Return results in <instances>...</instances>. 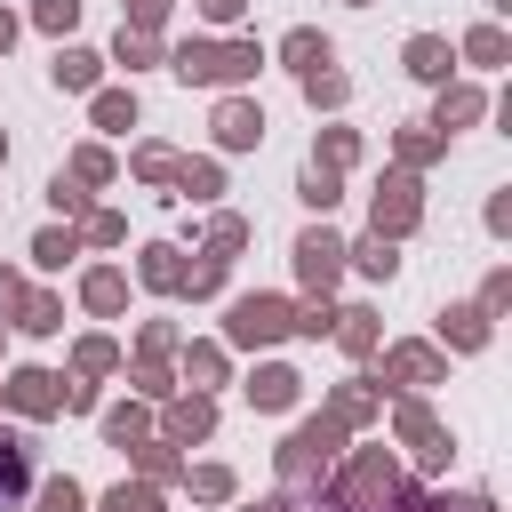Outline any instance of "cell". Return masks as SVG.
Here are the masks:
<instances>
[{"label":"cell","instance_id":"1","mask_svg":"<svg viewBox=\"0 0 512 512\" xmlns=\"http://www.w3.org/2000/svg\"><path fill=\"white\" fill-rule=\"evenodd\" d=\"M400 496V480H392V456L384 448H360L352 464H344V480H336V504L344 512H384Z\"/></svg>","mask_w":512,"mask_h":512},{"label":"cell","instance_id":"2","mask_svg":"<svg viewBox=\"0 0 512 512\" xmlns=\"http://www.w3.org/2000/svg\"><path fill=\"white\" fill-rule=\"evenodd\" d=\"M328 456H336V416H312V424L288 432V448H280V480L304 488L312 472H328Z\"/></svg>","mask_w":512,"mask_h":512},{"label":"cell","instance_id":"3","mask_svg":"<svg viewBox=\"0 0 512 512\" xmlns=\"http://www.w3.org/2000/svg\"><path fill=\"white\" fill-rule=\"evenodd\" d=\"M176 72H184V80H248V72H256V48H248V40H232V48L184 40V48H176Z\"/></svg>","mask_w":512,"mask_h":512},{"label":"cell","instance_id":"4","mask_svg":"<svg viewBox=\"0 0 512 512\" xmlns=\"http://www.w3.org/2000/svg\"><path fill=\"white\" fill-rule=\"evenodd\" d=\"M288 304L280 296H240L232 304V344H272V336H288Z\"/></svg>","mask_w":512,"mask_h":512},{"label":"cell","instance_id":"5","mask_svg":"<svg viewBox=\"0 0 512 512\" xmlns=\"http://www.w3.org/2000/svg\"><path fill=\"white\" fill-rule=\"evenodd\" d=\"M416 216H424L416 176H392V184L376 192V232H384V240H400V232H416Z\"/></svg>","mask_w":512,"mask_h":512},{"label":"cell","instance_id":"6","mask_svg":"<svg viewBox=\"0 0 512 512\" xmlns=\"http://www.w3.org/2000/svg\"><path fill=\"white\" fill-rule=\"evenodd\" d=\"M296 272H304V288H336L344 240H336V232H304V240H296Z\"/></svg>","mask_w":512,"mask_h":512},{"label":"cell","instance_id":"7","mask_svg":"<svg viewBox=\"0 0 512 512\" xmlns=\"http://www.w3.org/2000/svg\"><path fill=\"white\" fill-rule=\"evenodd\" d=\"M56 400H64V384H56L48 368H16V376H8V408H24V416H48Z\"/></svg>","mask_w":512,"mask_h":512},{"label":"cell","instance_id":"8","mask_svg":"<svg viewBox=\"0 0 512 512\" xmlns=\"http://www.w3.org/2000/svg\"><path fill=\"white\" fill-rule=\"evenodd\" d=\"M384 376H400V384H440V352H432V344H392V352H384Z\"/></svg>","mask_w":512,"mask_h":512},{"label":"cell","instance_id":"9","mask_svg":"<svg viewBox=\"0 0 512 512\" xmlns=\"http://www.w3.org/2000/svg\"><path fill=\"white\" fill-rule=\"evenodd\" d=\"M24 480H32V456H24V440H16V432H0V512L24 496Z\"/></svg>","mask_w":512,"mask_h":512},{"label":"cell","instance_id":"10","mask_svg":"<svg viewBox=\"0 0 512 512\" xmlns=\"http://www.w3.org/2000/svg\"><path fill=\"white\" fill-rule=\"evenodd\" d=\"M216 136L240 152V144H256V136H264V112H256V104H224V112H216Z\"/></svg>","mask_w":512,"mask_h":512},{"label":"cell","instance_id":"11","mask_svg":"<svg viewBox=\"0 0 512 512\" xmlns=\"http://www.w3.org/2000/svg\"><path fill=\"white\" fill-rule=\"evenodd\" d=\"M408 72H416V80H448V40L416 32V40H408Z\"/></svg>","mask_w":512,"mask_h":512},{"label":"cell","instance_id":"12","mask_svg":"<svg viewBox=\"0 0 512 512\" xmlns=\"http://www.w3.org/2000/svg\"><path fill=\"white\" fill-rule=\"evenodd\" d=\"M336 336H344V352H352V360H368V352H376V312H360V304H352V312H336Z\"/></svg>","mask_w":512,"mask_h":512},{"label":"cell","instance_id":"13","mask_svg":"<svg viewBox=\"0 0 512 512\" xmlns=\"http://www.w3.org/2000/svg\"><path fill=\"white\" fill-rule=\"evenodd\" d=\"M344 256H352V264H360V272H368V280H392V264H400V256H392V240H384V232H368V240H360V248H344Z\"/></svg>","mask_w":512,"mask_h":512},{"label":"cell","instance_id":"14","mask_svg":"<svg viewBox=\"0 0 512 512\" xmlns=\"http://www.w3.org/2000/svg\"><path fill=\"white\" fill-rule=\"evenodd\" d=\"M248 400H256V408H288V400H296V376H288V368H256Z\"/></svg>","mask_w":512,"mask_h":512},{"label":"cell","instance_id":"15","mask_svg":"<svg viewBox=\"0 0 512 512\" xmlns=\"http://www.w3.org/2000/svg\"><path fill=\"white\" fill-rule=\"evenodd\" d=\"M440 328H448V336H456L464 352H480V344H488V312H480V304H464V312H448Z\"/></svg>","mask_w":512,"mask_h":512},{"label":"cell","instance_id":"16","mask_svg":"<svg viewBox=\"0 0 512 512\" xmlns=\"http://www.w3.org/2000/svg\"><path fill=\"white\" fill-rule=\"evenodd\" d=\"M208 424H216V416H208V400H200V392H192V400H176V408H168V432H176V440H200V432H208Z\"/></svg>","mask_w":512,"mask_h":512},{"label":"cell","instance_id":"17","mask_svg":"<svg viewBox=\"0 0 512 512\" xmlns=\"http://www.w3.org/2000/svg\"><path fill=\"white\" fill-rule=\"evenodd\" d=\"M56 88H96V56L88 48H64L56 56Z\"/></svg>","mask_w":512,"mask_h":512},{"label":"cell","instance_id":"18","mask_svg":"<svg viewBox=\"0 0 512 512\" xmlns=\"http://www.w3.org/2000/svg\"><path fill=\"white\" fill-rule=\"evenodd\" d=\"M104 512H160V488H152V480H136V488L120 480V488L104 496Z\"/></svg>","mask_w":512,"mask_h":512},{"label":"cell","instance_id":"19","mask_svg":"<svg viewBox=\"0 0 512 512\" xmlns=\"http://www.w3.org/2000/svg\"><path fill=\"white\" fill-rule=\"evenodd\" d=\"M280 56H288L296 72H312V64H328V40H320V32H288V48H280Z\"/></svg>","mask_w":512,"mask_h":512},{"label":"cell","instance_id":"20","mask_svg":"<svg viewBox=\"0 0 512 512\" xmlns=\"http://www.w3.org/2000/svg\"><path fill=\"white\" fill-rule=\"evenodd\" d=\"M464 56H472V64H504V56H512V40H504L496 24H480V32L464 40Z\"/></svg>","mask_w":512,"mask_h":512},{"label":"cell","instance_id":"21","mask_svg":"<svg viewBox=\"0 0 512 512\" xmlns=\"http://www.w3.org/2000/svg\"><path fill=\"white\" fill-rule=\"evenodd\" d=\"M464 120H480V88H448L440 96V128H464Z\"/></svg>","mask_w":512,"mask_h":512},{"label":"cell","instance_id":"22","mask_svg":"<svg viewBox=\"0 0 512 512\" xmlns=\"http://www.w3.org/2000/svg\"><path fill=\"white\" fill-rule=\"evenodd\" d=\"M144 280H152V288H184V264H176V248H144Z\"/></svg>","mask_w":512,"mask_h":512},{"label":"cell","instance_id":"23","mask_svg":"<svg viewBox=\"0 0 512 512\" xmlns=\"http://www.w3.org/2000/svg\"><path fill=\"white\" fill-rule=\"evenodd\" d=\"M120 296H128L120 272H88V304H96V312H120Z\"/></svg>","mask_w":512,"mask_h":512},{"label":"cell","instance_id":"24","mask_svg":"<svg viewBox=\"0 0 512 512\" xmlns=\"http://www.w3.org/2000/svg\"><path fill=\"white\" fill-rule=\"evenodd\" d=\"M304 96H312V104H344V72H320V64H312V72H304Z\"/></svg>","mask_w":512,"mask_h":512},{"label":"cell","instance_id":"25","mask_svg":"<svg viewBox=\"0 0 512 512\" xmlns=\"http://www.w3.org/2000/svg\"><path fill=\"white\" fill-rule=\"evenodd\" d=\"M40 512H88V496H80L72 480H48V488H40Z\"/></svg>","mask_w":512,"mask_h":512},{"label":"cell","instance_id":"26","mask_svg":"<svg viewBox=\"0 0 512 512\" xmlns=\"http://www.w3.org/2000/svg\"><path fill=\"white\" fill-rule=\"evenodd\" d=\"M152 56H160V40H152V32H128V24H120V64H152Z\"/></svg>","mask_w":512,"mask_h":512},{"label":"cell","instance_id":"27","mask_svg":"<svg viewBox=\"0 0 512 512\" xmlns=\"http://www.w3.org/2000/svg\"><path fill=\"white\" fill-rule=\"evenodd\" d=\"M136 120V96H96V128H128Z\"/></svg>","mask_w":512,"mask_h":512},{"label":"cell","instance_id":"28","mask_svg":"<svg viewBox=\"0 0 512 512\" xmlns=\"http://www.w3.org/2000/svg\"><path fill=\"white\" fill-rule=\"evenodd\" d=\"M304 200L312 208H336V168H304Z\"/></svg>","mask_w":512,"mask_h":512},{"label":"cell","instance_id":"29","mask_svg":"<svg viewBox=\"0 0 512 512\" xmlns=\"http://www.w3.org/2000/svg\"><path fill=\"white\" fill-rule=\"evenodd\" d=\"M176 184H184L192 200H208V192H216V168H208V160H192V168H176Z\"/></svg>","mask_w":512,"mask_h":512},{"label":"cell","instance_id":"30","mask_svg":"<svg viewBox=\"0 0 512 512\" xmlns=\"http://www.w3.org/2000/svg\"><path fill=\"white\" fill-rule=\"evenodd\" d=\"M104 432L128 448V440H144V416H136V408H112V416H104Z\"/></svg>","mask_w":512,"mask_h":512},{"label":"cell","instance_id":"31","mask_svg":"<svg viewBox=\"0 0 512 512\" xmlns=\"http://www.w3.org/2000/svg\"><path fill=\"white\" fill-rule=\"evenodd\" d=\"M192 496H232V472H224V464H200V472H192Z\"/></svg>","mask_w":512,"mask_h":512},{"label":"cell","instance_id":"32","mask_svg":"<svg viewBox=\"0 0 512 512\" xmlns=\"http://www.w3.org/2000/svg\"><path fill=\"white\" fill-rule=\"evenodd\" d=\"M32 16H40V24H48V32H72V16H80V0H40V8H32Z\"/></svg>","mask_w":512,"mask_h":512},{"label":"cell","instance_id":"33","mask_svg":"<svg viewBox=\"0 0 512 512\" xmlns=\"http://www.w3.org/2000/svg\"><path fill=\"white\" fill-rule=\"evenodd\" d=\"M24 328H32V336H48V328H64V320H56V304H48V296H32V304H24Z\"/></svg>","mask_w":512,"mask_h":512},{"label":"cell","instance_id":"34","mask_svg":"<svg viewBox=\"0 0 512 512\" xmlns=\"http://www.w3.org/2000/svg\"><path fill=\"white\" fill-rule=\"evenodd\" d=\"M288 328H304V336H328V328H336V312H328V304H304Z\"/></svg>","mask_w":512,"mask_h":512},{"label":"cell","instance_id":"35","mask_svg":"<svg viewBox=\"0 0 512 512\" xmlns=\"http://www.w3.org/2000/svg\"><path fill=\"white\" fill-rule=\"evenodd\" d=\"M432 152H440V136H424V128H416V136H400V160H408V168H416V160H432Z\"/></svg>","mask_w":512,"mask_h":512},{"label":"cell","instance_id":"36","mask_svg":"<svg viewBox=\"0 0 512 512\" xmlns=\"http://www.w3.org/2000/svg\"><path fill=\"white\" fill-rule=\"evenodd\" d=\"M32 256H40V264H64V256H72V232H40V248H32Z\"/></svg>","mask_w":512,"mask_h":512},{"label":"cell","instance_id":"37","mask_svg":"<svg viewBox=\"0 0 512 512\" xmlns=\"http://www.w3.org/2000/svg\"><path fill=\"white\" fill-rule=\"evenodd\" d=\"M184 368H192V376H200V384H216V376H224V352H208V344H200V352H192V360H184Z\"/></svg>","mask_w":512,"mask_h":512},{"label":"cell","instance_id":"38","mask_svg":"<svg viewBox=\"0 0 512 512\" xmlns=\"http://www.w3.org/2000/svg\"><path fill=\"white\" fill-rule=\"evenodd\" d=\"M112 368V344H80V376H104Z\"/></svg>","mask_w":512,"mask_h":512},{"label":"cell","instance_id":"39","mask_svg":"<svg viewBox=\"0 0 512 512\" xmlns=\"http://www.w3.org/2000/svg\"><path fill=\"white\" fill-rule=\"evenodd\" d=\"M424 512H488V496H432Z\"/></svg>","mask_w":512,"mask_h":512},{"label":"cell","instance_id":"40","mask_svg":"<svg viewBox=\"0 0 512 512\" xmlns=\"http://www.w3.org/2000/svg\"><path fill=\"white\" fill-rule=\"evenodd\" d=\"M160 16H168V0H136V32H152Z\"/></svg>","mask_w":512,"mask_h":512},{"label":"cell","instance_id":"41","mask_svg":"<svg viewBox=\"0 0 512 512\" xmlns=\"http://www.w3.org/2000/svg\"><path fill=\"white\" fill-rule=\"evenodd\" d=\"M8 304H24V288H16V272H0V312H8Z\"/></svg>","mask_w":512,"mask_h":512},{"label":"cell","instance_id":"42","mask_svg":"<svg viewBox=\"0 0 512 512\" xmlns=\"http://www.w3.org/2000/svg\"><path fill=\"white\" fill-rule=\"evenodd\" d=\"M200 8H208L216 24H232V16H240V0H200Z\"/></svg>","mask_w":512,"mask_h":512},{"label":"cell","instance_id":"43","mask_svg":"<svg viewBox=\"0 0 512 512\" xmlns=\"http://www.w3.org/2000/svg\"><path fill=\"white\" fill-rule=\"evenodd\" d=\"M8 40H16V16H0V48H8Z\"/></svg>","mask_w":512,"mask_h":512},{"label":"cell","instance_id":"44","mask_svg":"<svg viewBox=\"0 0 512 512\" xmlns=\"http://www.w3.org/2000/svg\"><path fill=\"white\" fill-rule=\"evenodd\" d=\"M256 512H288V504H256Z\"/></svg>","mask_w":512,"mask_h":512},{"label":"cell","instance_id":"45","mask_svg":"<svg viewBox=\"0 0 512 512\" xmlns=\"http://www.w3.org/2000/svg\"><path fill=\"white\" fill-rule=\"evenodd\" d=\"M0 152H8V144H0Z\"/></svg>","mask_w":512,"mask_h":512}]
</instances>
